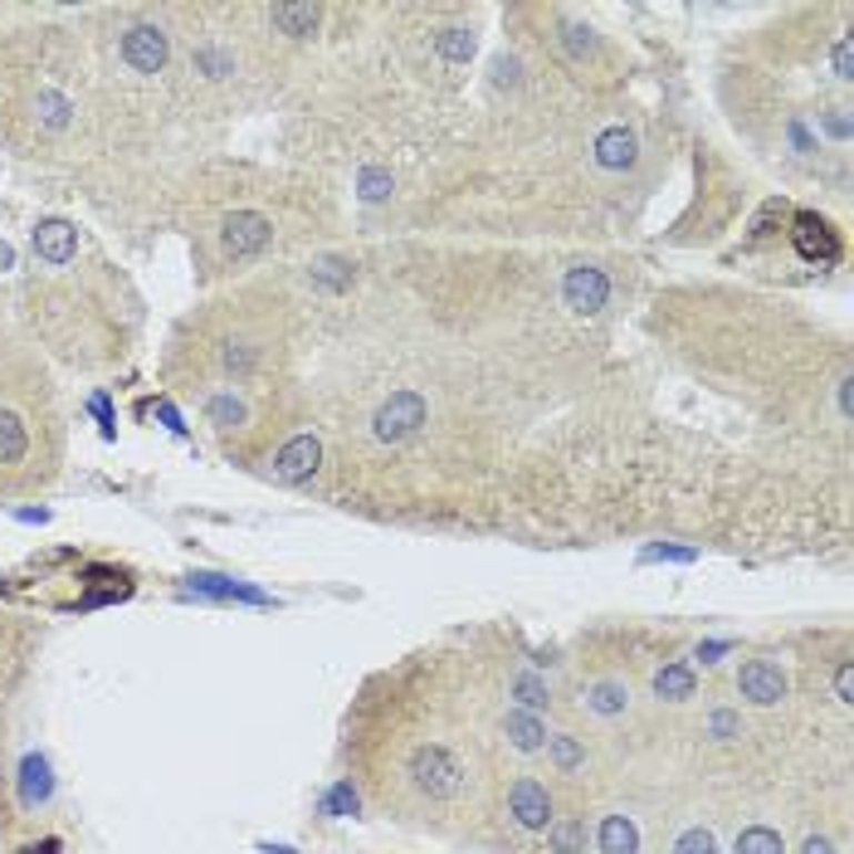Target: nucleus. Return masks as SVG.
I'll list each match as a JSON object with an SVG mask.
<instances>
[{
    "mask_svg": "<svg viewBox=\"0 0 854 854\" xmlns=\"http://www.w3.org/2000/svg\"><path fill=\"white\" fill-rule=\"evenodd\" d=\"M411 776H415L420 791H430V796H460L469 766H464L460 752H450L444 742H420L411 752Z\"/></svg>",
    "mask_w": 854,
    "mask_h": 854,
    "instance_id": "f257e3e1",
    "label": "nucleus"
},
{
    "mask_svg": "<svg viewBox=\"0 0 854 854\" xmlns=\"http://www.w3.org/2000/svg\"><path fill=\"white\" fill-rule=\"evenodd\" d=\"M269 240H274V220L259 215V210H234V215L220 220V254L234 259V264L264 254Z\"/></svg>",
    "mask_w": 854,
    "mask_h": 854,
    "instance_id": "f03ea898",
    "label": "nucleus"
},
{
    "mask_svg": "<svg viewBox=\"0 0 854 854\" xmlns=\"http://www.w3.org/2000/svg\"><path fill=\"white\" fill-rule=\"evenodd\" d=\"M425 415H430L425 395H415V391H395L391 401H381L376 420H371V435H376L381 444H405L420 425H425Z\"/></svg>",
    "mask_w": 854,
    "mask_h": 854,
    "instance_id": "7ed1b4c3",
    "label": "nucleus"
},
{
    "mask_svg": "<svg viewBox=\"0 0 854 854\" xmlns=\"http://www.w3.org/2000/svg\"><path fill=\"white\" fill-rule=\"evenodd\" d=\"M737 693L752 703V709H776V703L786 699V670L776 660H742Z\"/></svg>",
    "mask_w": 854,
    "mask_h": 854,
    "instance_id": "20e7f679",
    "label": "nucleus"
},
{
    "mask_svg": "<svg viewBox=\"0 0 854 854\" xmlns=\"http://www.w3.org/2000/svg\"><path fill=\"white\" fill-rule=\"evenodd\" d=\"M167 59H171V40L157 24H132L128 34H122V64H128L132 73H162L167 69Z\"/></svg>",
    "mask_w": 854,
    "mask_h": 854,
    "instance_id": "39448f33",
    "label": "nucleus"
},
{
    "mask_svg": "<svg viewBox=\"0 0 854 854\" xmlns=\"http://www.w3.org/2000/svg\"><path fill=\"white\" fill-rule=\"evenodd\" d=\"M509 815L523 831H547L552 825V791L537 776H518L509 786Z\"/></svg>",
    "mask_w": 854,
    "mask_h": 854,
    "instance_id": "423d86ee",
    "label": "nucleus"
},
{
    "mask_svg": "<svg viewBox=\"0 0 854 854\" xmlns=\"http://www.w3.org/2000/svg\"><path fill=\"white\" fill-rule=\"evenodd\" d=\"M605 299H611V279L601 274V269H566V279H562V303L572 308V313L581 318H591V313H601Z\"/></svg>",
    "mask_w": 854,
    "mask_h": 854,
    "instance_id": "0eeeda50",
    "label": "nucleus"
},
{
    "mask_svg": "<svg viewBox=\"0 0 854 854\" xmlns=\"http://www.w3.org/2000/svg\"><path fill=\"white\" fill-rule=\"evenodd\" d=\"M318 460H323V444H318V435H293L274 454V474L283 479V484H303V479L318 469Z\"/></svg>",
    "mask_w": 854,
    "mask_h": 854,
    "instance_id": "6e6552de",
    "label": "nucleus"
},
{
    "mask_svg": "<svg viewBox=\"0 0 854 854\" xmlns=\"http://www.w3.org/2000/svg\"><path fill=\"white\" fill-rule=\"evenodd\" d=\"M34 254L44 259V264L64 269L73 254H79V230L64 225V220H44L40 230H34Z\"/></svg>",
    "mask_w": 854,
    "mask_h": 854,
    "instance_id": "1a4fd4ad",
    "label": "nucleus"
},
{
    "mask_svg": "<svg viewBox=\"0 0 854 854\" xmlns=\"http://www.w3.org/2000/svg\"><path fill=\"white\" fill-rule=\"evenodd\" d=\"M503 737H509L513 752H528V757L547 747V727H542V717L528 713V709H509V713H503Z\"/></svg>",
    "mask_w": 854,
    "mask_h": 854,
    "instance_id": "9d476101",
    "label": "nucleus"
},
{
    "mask_svg": "<svg viewBox=\"0 0 854 854\" xmlns=\"http://www.w3.org/2000/svg\"><path fill=\"white\" fill-rule=\"evenodd\" d=\"M791 240H796V250L811 259H835L840 254V244H835V234L825 220H815V215H796V230H791Z\"/></svg>",
    "mask_w": 854,
    "mask_h": 854,
    "instance_id": "9b49d317",
    "label": "nucleus"
},
{
    "mask_svg": "<svg viewBox=\"0 0 854 854\" xmlns=\"http://www.w3.org/2000/svg\"><path fill=\"white\" fill-rule=\"evenodd\" d=\"M185 586L195 591V596H210V601H250V605H269L264 591H254V586H240V581H230V576H215V572H201V576H191Z\"/></svg>",
    "mask_w": 854,
    "mask_h": 854,
    "instance_id": "f8f14e48",
    "label": "nucleus"
},
{
    "mask_svg": "<svg viewBox=\"0 0 854 854\" xmlns=\"http://www.w3.org/2000/svg\"><path fill=\"white\" fill-rule=\"evenodd\" d=\"M596 167H605V171L635 167V132L630 128H605L596 138Z\"/></svg>",
    "mask_w": 854,
    "mask_h": 854,
    "instance_id": "ddd939ff",
    "label": "nucleus"
},
{
    "mask_svg": "<svg viewBox=\"0 0 854 854\" xmlns=\"http://www.w3.org/2000/svg\"><path fill=\"white\" fill-rule=\"evenodd\" d=\"M596 850L601 854H640V831L630 815H605L596 831Z\"/></svg>",
    "mask_w": 854,
    "mask_h": 854,
    "instance_id": "4468645a",
    "label": "nucleus"
},
{
    "mask_svg": "<svg viewBox=\"0 0 854 854\" xmlns=\"http://www.w3.org/2000/svg\"><path fill=\"white\" fill-rule=\"evenodd\" d=\"M30 454V430L16 411H0V469H16Z\"/></svg>",
    "mask_w": 854,
    "mask_h": 854,
    "instance_id": "2eb2a0df",
    "label": "nucleus"
},
{
    "mask_svg": "<svg viewBox=\"0 0 854 854\" xmlns=\"http://www.w3.org/2000/svg\"><path fill=\"white\" fill-rule=\"evenodd\" d=\"M586 709L596 717H621L630 709V689L621 679H596V684L586 689Z\"/></svg>",
    "mask_w": 854,
    "mask_h": 854,
    "instance_id": "dca6fc26",
    "label": "nucleus"
},
{
    "mask_svg": "<svg viewBox=\"0 0 854 854\" xmlns=\"http://www.w3.org/2000/svg\"><path fill=\"white\" fill-rule=\"evenodd\" d=\"M205 420L215 430H240L244 420H250V405H244L234 391H210L205 395Z\"/></svg>",
    "mask_w": 854,
    "mask_h": 854,
    "instance_id": "f3484780",
    "label": "nucleus"
},
{
    "mask_svg": "<svg viewBox=\"0 0 854 854\" xmlns=\"http://www.w3.org/2000/svg\"><path fill=\"white\" fill-rule=\"evenodd\" d=\"M547 762L556 766V772L562 776H572V772H581V766H586V747H581V737H572V733H547Z\"/></svg>",
    "mask_w": 854,
    "mask_h": 854,
    "instance_id": "a211bd4d",
    "label": "nucleus"
},
{
    "mask_svg": "<svg viewBox=\"0 0 854 854\" xmlns=\"http://www.w3.org/2000/svg\"><path fill=\"white\" fill-rule=\"evenodd\" d=\"M318 16H323L318 6H274V10H269V20H274L279 30L289 34V40H303V34H313V30H318Z\"/></svg>",
    "mask_w": 854,
    "mask_h": 854,
    "instance_id": "6ab92c4d",
    "label": "nucleus"
},
{
    "mask_svg": "<svg viewBox=\"0 0 854 854\" xmlns=\"http://www.w3.org/2000/svg\"><path fill=\"white\" fill-rule=\"evenodd\" d=\"M547 850L552 854H586V821L566 815V821L547 825Z\"/></svg>",
    "mask_w": 854,
    "mask_h": 854,
    "instance_id": "aec40b11",
    "label": "nucleus"
},
{
    "mask_svg": "<svg viewBox=\"0 0 854 854\" xmlns=\"http://www.w3.org/2000/svg\"><path fill=\"white\" fill-rule=\"evenodd\" d=\"M693 670H684V664H664L660 674H654V693L660 699H670V703H684V699H693Z\"/></svg>",
    "mask_w": 854,
    "mask_h": 854,
    "instance_id": "412c9836",
    "label": "nucleus"
},
{
    "mask_svg": "<svg viewBox=\"0 0 854 854\" xmlns=\"http://www.w3.org/2000/svg\"><path fill=\"white\" fill-rule=\"evenodd\" d=\"M20 796H24V806H40V801H49V762L44 757H24L20 766Z\"/></svg>",
    "mask_w": 854,
    "mask_h": 854,
    "instance_id": "4be33fe9",
    "label": "nucleus"
},
{
    "mask_svg": "<svg viewBox=\"0 0 854 854\" xmlns=\"http://www.w3.org/2000/svg\"><path fill=\"white\" fill-rule=\"evenodd\" d=\"M737 854H786V840L772 831V825H747L737 835Z\"/></svg>",
    "mask_w": 854,
    "mask_h": 854,
    "instance_id": "5701e85b",
    "label": "nucleus"
},
{
    "mask_svg": "<svg viewBox=\"0 0 854 854\" xmlns=\"http://www.w3.org/2000/svg\"><path fill=\"white\" fill-rule=\"evenodd\" d=\"M513 699H518V709H528V713H537V709H547V684H542L537 674H513Z\"/></svg>",
    "mask_w": 854,
    "mask_h": 854,
    "instance_id": "b1692460",
    "label": "nucleus"
},
{
    "mask_svg": "<svg viewBox=\"0 0 854 854\" xmlns=\"http://www.w3.org/2000/svg\"><path fill=\"white\" fill-rule=\"evenodd\" d=\"M674 854H723V850H717V835H713V831L693 825V831H684V835L674 840Z\"/></svg>",
    "mask_w": 854,
    "mask_h": 854,
    "instance_id": "393cba45",
    "label": "nucleus"
},
{
    "mask_svg": "<svg viewBox=\"0 0 854 854\" xmlns=\"http://www.w3.org/2000/svg\"><path fill=\"white\" fill-rule=\"evenodd\" d=\"M566 44H572V54H576V59L596 54V40H591V30H581V24H572V30H566Z\"/></svg>",
    "mask_w": 854,
    "mask_h": 854,
    "instance_id": "a878e982",
    "label": "nucleus"
},
{
    "mask_svg": "<svg viewBox=\"0 0 854 854\" xmlns=\"http://www.w3.org/2000/svg\"><path fill=\"white\" fill-rule=\"evenodd\" d=\"M709 733H713V737H737V713L717 709V713L709 717Z\"/></svg>",
    "mask_w": 854,
    "mask_h": 854,
    "instance_id": "bb28decb",
    "label": "nucleus"
},
{
    "mask_svg": "<svg viewBox=\"0 0 854 854\" xmlns=\"http://www.w3.org/2000/svg\"><path fill=\"white\" fill-rule=\"evenodd\" d=\"M693 556H699L693 547H650L645 562H693Z\"/></svg>",
    "mask_w": 854,
    "mask_h": 854,
    "instance_id": "cd10ccee",
    "label": "nucleus"
},
{
    "mask_svg": "<svg viewBox=\"0 0 854 854\" xmlns=\"http://www.w3.org/2000/svg\"><path fill=\"white\" fill-rule=\"evenodd\" d=\"M386 185H391V177H381V171H362V195H366V201H381V195H386Z\"/></svg>",
    "mask_w": 854,
    "mask_h": 854,
    "instance_id": "c85d7f7f",
    "label": "nucleus"
},
{
    "mask_svg": "<svg viewBox=\"0 0 854 854\" xmlns=\"http://www.w3.org/2000/svg\"><path fill=\"white\" fill-rule=\"evenodd\" d=\"M835 693H840V703L854 699V670H850V660H840V670H835Z\"/></svg>",
    "mask_w": 854,
    "mask_h": 854,
    "instance_id": "c756f323",
    "label": "nucleus"
},
{
    "mask_svg": "<svg viewBox=\"0 0 854 854\" xmlns=\"http://www.w3.org/2000/svg\"><path fill=\"white\" fill-rule=\"evenodd\" d=\"M440 49H444L450 59H464V54H474V40H454V30H450V34L440 40Z\"/></svg>",
    "mask_w": 854,
    "mask_h": 854,
    "instance_id": "7c9ffc66",
    "label": "nucleus"
},
{
    "mask_svg": "<svg viewBox=\"0 0 854 854\" xmlns=\"http://www.w3.org/2000/svg\"><path fill=\"white\" fill-rule=\"evenodd\" d=\"M835 73H840V79H845V83H850V73H854V69H850V34H845V40L835 44Z\"/></svg>",
    "mask_w": 854,
    "mask_h": 854,
    "instance_id": "2f4dec72",
    "label": "nucleus"
},
{
    "mask_svg": "<svg viewBox=\"0 0 854 854\" xmlns=\"http://www.w3.org/2000/svg\"><path fill=\"white\" fill-rule=\"evenodd\" d=\"M801 854H840V850H835V840H825V835H811L806 845H801Z\"/></svg>",
    "mask_w": 854,
    "mask_h": 854,
    "instance_id": "473e14b6",
    "label": "nucleus"
},
{
    "mask_svg": "<svg viewBox=\"0 0 854 854\" xmlns=\"http://www.w3.org/2000/svg\"><path fill=\"white\" fill-rule=\"evenodd\" d=\"M0 269H10V250H6V244H0Z\"/></svg>",
    "mask_w": 854,
    "mask_h": 854,
    "instance_id": "72a5a7b5",
    "label": "nucleus"
}]
</instances>
